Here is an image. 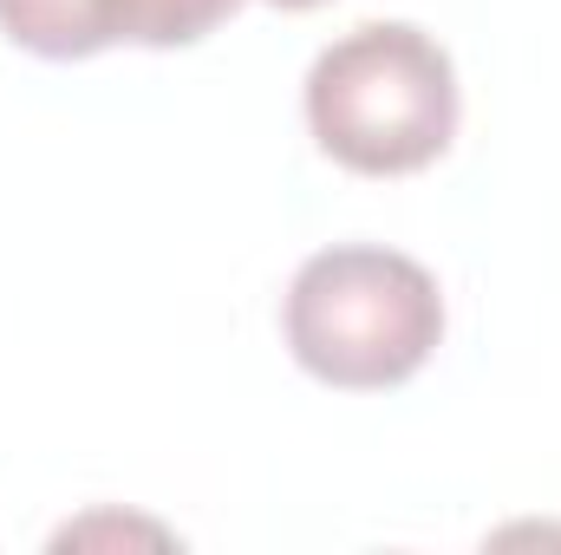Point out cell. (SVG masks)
<instances>
[{
	"label": "cell",
	"mask_w": 561,
	"mask_h": 555,
	"mask_svg": "<svg viewBox=\"0 0 561 555\" xmlns=\"http://www.w3.org/2000/svg\"><path fill=\"white\" fill-rule=\"evenodd\" d=\"M307 132L353 177H412L457 138V66L412 20H366L307 66Z\"/></svg>",
	"instance_id": "cell-1"
},
{
	"label": "cell",
	"mask_w": 561,
	"mask_h": 555,
	"mask_svg": "<svg viewBox=\"0 0 561 555\" xmlns=\"http://www.w3.org/2000/svg\"><path fill=\"white\" fill-rule=\"evenodd\" d=\"M280 333L300 373L340 393L405 386L444 340V294L424 262L379 242H333L307 256L287 301Z\"/></svg>",
	"instance_id": "cell-2"
},
{
	"label": "cell",
	"mask_w": 561,
	"mask_h": 555,
	"mask_svg": "<svg viewBox=\"0 0 561 555\" xmlns=\"http://www.w3.org/2000/svg\"><path fill=\"white\" fill-rule=\"evenodd\" d=\"M242 0H105V26L112 46H196L203 33H216Z\"/></svg>",
	"instance_id": "cell-4"
},
{
	"label": "cell",
	"mask_w": 561,
	"mask_h": 555,
	"mask_svg": "<svg viewBox=\"0 0 561 555\" xmlns=\"http://www.w3.org/2000/svg\"><path fill=\"white\" fill-rule=\"evenodd\" d=\"M0 33L39 59H92L112 46L105 0H0Z\"/></svg>",
	"instance_id": "cell-3"
},
{
	"label": "cell",
	"mask_w": 561,
	"mask_h": 555,
	"mask_svg": "<svg viewBox=\"0 0 561 555\" xmlns=\"http://www.w3.org/2000/svg\"><path fill=\"white\" fill-rule=\"evenodd\" d=\"M268 7H280V13H307V7H327V0H268Z\"/></svg>",
	"instance_id": "cell-5"
}]
</instances>
